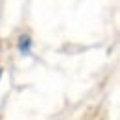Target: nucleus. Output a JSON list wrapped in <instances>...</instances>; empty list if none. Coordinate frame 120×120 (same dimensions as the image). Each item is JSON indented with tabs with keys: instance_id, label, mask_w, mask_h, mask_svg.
Masks as SVG:
<instances>
[{
	"instance_id": "1",
	"label": "nucleus",
	"mask_w": 120,
	"mask_h": 120,
	"mask_svg": "<svg viewBox=\"0 0 120 120\" xmlns=\"http://www.w3.org/2000/svg\"><path fill=\"white\" fill-rule=\"evenodd\" d=\"M19 52L24 54V56H28L31 52V37L30 35H20V39H19Z\"/></svg>"
},
{
	"instance_id": "2",
	"label": "nucleus",
	"mask_w": 120,
	"mask_h": 120,
	"mask_svg": "<svg viewBox=\"0 0 120 120\" xmlns=\"http://www.w3.org/2000/svg\"><path fill=\"white\" fill-rule=\"evenodd\" d=\"M0 78H2V70H0Z\"/></svg>"
}]
</instances>
